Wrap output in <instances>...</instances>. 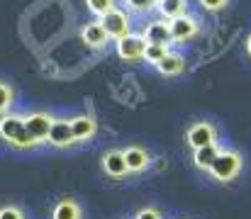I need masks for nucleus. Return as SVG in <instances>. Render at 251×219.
<instances>
[{
	"mask_svg": "<svg viewBox=\"0 0 251 219\" xmlns=\"http://www.w3.org/2000/svg\"><path fill=\"white\" fill-rule=\"evenodd\" d=\"M0 139L15 151H32L39 146L29 137L22 115H15V112H7L0 117Z\"/></svg>",
	"mask_w": 251,
	"mask_h": 219,
	"instance_id": "nucleus-1",
	"label": "nucleus"
},
{
	"mask_svg": "<svg viewBox=\"0 0 251 219\" xmlns=\"http://www.w3.org/2000/svg\"><path fill=\"white\" fill-rule=\"evenodd\" d=\"M244 170V156L237 151V148H222V153L217 156V161L212 163V168L207 170V175L220 183V185H227L232 180H237Z\"/></svg>",
	"mask_w": 251,
	"mask_h": 219,
	"instance_id": "nucleus-2",
	"label": "nucleus"
},
{
	"mask_svg": "<svg viewBox=\"0 0 251 219\" xmlns=\"http://www.w3.org/2000/svg\"><path fill=\"white\" fill-rule=\"evenodd\" d=\"M22 120H25V127H27L29 137L37 144H47L49 132H51V124H54L56 117L51 112H44V110H32V112L22 115Z\"/></svg>",
	"mask_w": 251,
	"mask_h": 219,
	"instance_id": "nucleus-3",
	"label": "nucleus"
},
{
	"mask_svg": "<svg viewBox=\"0 0 251 219\" xmlns=\"http://www.w3.org/2000/svg\"><path fill=\"white\" fill-rule=\"evenodd\" d=\"M185 144L190 146L193 151L195 148H202V146H210V144H220V132L212 122H193L185 132Z\"/></svg>",
	"mask_w": 251,
	"mask_h": 219,
	"instance_id": "nucleus-4",
	"label": "nucleus"
},
{
	"mask_svg": "<svg viewBox=\"0 0 251 219\" xmlns=\"http://www.w3.org/2000/svg\"><path fill=\"white\" fill-rule=\"evenodd\" d=\"M115 49H117V56L127 64H137V61H144V49H147V39L144 34H127L122 39L115 42Z\"/></svg>",
	"mask_w": 251,
	"mask_h": 219,
	"instance_id": "nucleus-5",
	"label": "nucleus"
},
{
	"mask_svg": "<svg viewBox=\"0 0 251 219\" xmlns=\"http://www.w3.org/2000/svg\"><path fill=\"white\" fill-rule=\"evenodd\" d=\"M100 24L105 27L107 37L115 39V42L122 39V37H127V34H132V20H129V12H125V10H120V7H115L112 12L102 15V17H100Z\"/></svg>",
	"mask_w": 251,
	"mask_h": 219,
	"instance_id": "nucleus-6",
	"label": "nucleus"
},
{
	"mask_svg": "<svg viewBox=\"0 0 251 219\" xmlns=\"http://www.w3.org/2000/svg\"><path fill=\"white\" fill-rule=\"evenodd\" d=\"M100 166H102V173L110 180H125V178H129L127 161H125V151L122 148H107L102 153V158H100Z\"/></svg>",
	"mask_w": 251,
	"mask_h": 219,
	"instance_id": "nucleus-7",
	"label": "nucleus"
},
{
	"mask_svg": "<svg viewBox=\"0 0 251 219\" xmlns=\"http://www.w3.org/2000/svg\"><path fill=\"white\" fill-rule=\"evenodd\" d=\"M122 151H125V161H127L129 175H139V173H147L151 168V153H149V148H144V146H139V144H132V146H127V148H122Z\"/></svg>",
	"mask_w": 251,
	"mask_h": 219,
	"instance_id": "nucleus-8",
	"label": "nucleus"
},
{
	"mask_svg": "<svg viewBox=\"0 0 251 219\" xmlns=\"http://www.w3.org/2000/svg\"><path fill=\"white\" fill-rule=\"evenodd\" d=\"M47 144L54 146V148H71V146L76 144V137H74V129H71V120L56 117L54 124H51V132H49Z\"/></svg>",
	"mask_w": 251,
	"mask_h": 219,
	"instance_id": "nucleus-9",
	"label": "nucleus"
},
{
	"mask_svg": "<svg viewBox=\"0 0 251 219\" xmlns=\"http://www.w3.org/2000/svg\"><path fill=\"white\" fill-rule=\"evenodd\" d=\"M171 24V37H173V42H190V39H195L198 34H200V24H198V20L193 17V15H183V17H176V20H171L168 22Z\"/></svg>",
	"mask_w": 251,
	"mask_h": 219,
	"instance_id": "nucleus-10",
	"label": "nucleus"
},
{
	"mask_svg": "<svg viewBox=\"0 0 251 219\" xmlns=\"http://www.w3.org/2000/svg\"><path fill=\"white\" fill-rule=\"evenodd\" d=\"M71 129H74L76 144H85V142H90V139L98 134V120H95L93 115L71 117Z\"/></svg>",
	"mask_w": 251,
	"mask_h": 219,
	"instance_id": "nucleus-11",
	"label": "nucleus"
},
{
	"mask_svg": "<svg viewBox=\"0 0 251 219\" xmlns=\"http://www.w3.org/2000/svg\"><path fill=\"white\" fill-rule=\"evenodd\" d=\"M81 39H83L90 49H105L107 42H110L105 27L100 24V20H93V22L83 24V29H81Z\"/></svg>",
	"mask_w": 251,
	"mask_h": 219,
	"instance_id": "nucleus-12",
	"label": "nucleus"
},
{
	"mask_svg": "<svg viewBox=\"0 0 251 219\" xmlns=\"http://www.w3.org/2000/svg\"><path fill=\"white\" fill-rule=\"evenodd\" d=\"M144 39H147V44H171L173 42V37H171V24H168V20H154V22H149L147 27H144Z\"/></svg>",
	"mask_w": 251,
	"mask_h": 219,
	"instance_id": "nucleus-13",
	"label": "nucleus"
},
{
	"mask_svg": "<svg viewBox=\"0 0 251 219\" xmlns=\"http://www.w3.org/2000/svg\"><path fill=\"white\" fill-rule=\"evenodd\" d=\"M222 144H210V146H202V148H195L193 151V166L198 170H210L212 163L217 161V156L222 153Z\"/></svg>",
	"mask_w": 251,
	"mask_h": 219,
	"instance_id": "nucleus-14",
	"label": "nucleus"
},
{
	"mask_svg": "<svg viewBox=\"0 0 251 219\" xmlns=\"http://www.w3.org/2000/svg\"><path fill=\"white\" fill-rule=\"evenodd\" d=\"M154 69L161 73V75H166V78H176V75H183V73L188 71V61H185L180 54L168 51L166 59H161V64L154 66Z\"/></svg>",
	"mask_w": 251,
	"mask_h": 219,
	"instance_id": "nucleus-15",
	"label": "nucleus"
},
{
	"mask_svg": "<svg viewBox=\"0 0 251 219\" xmlns=\"http://www.w3.org/2000/svg\"><path fill=\"white\" fill-rule=\"evenodd\" d=\"M51 219H83V207L74 197H64L54 205Z\"/></svg>",
	"mask_w": 251,
	"mask_h": 219,
	"instance_id": "nucleus-16",
	"label": "nucleus"
},
{
	"mask_svg": "<svg viewBox=\"0 0 251 219\" xmlns=\"http://www.w3.org/2000/svg\"><path fill=\"white\" fill-rule=\"evenodd\" d=\"M156 10L164 20H176V17H183L188 15V0H159L156 2Z\"/></svg>",
	"mask_w": 251,
	"mask_h": 219,
	"instance_id": "nucleus-17",
	"label": "nucleus"
},
{
	"mask_svg": "<svg viewBox=\"0 0 251 219\" xmlns=\"http://www.w3.org/2000/svg\"><path fill=\"white\" fill-rule=\"evenodd\" d=\"M15 97H17L15 88H12L10 83L0 80V117H2V115H7V112L12 110V105H15Z\"/></svg>",
	"mask_w": 251,
	"mask_h": 219,
	"instance_id": "nucleus-18",
	"label": "nucleus"
},
{
	"mask_svg": "<svg viewBox=\"0 0 251 219\" xmlns=\"http://www.w3.org/2000/svg\"><path fill=\"white\" fill-rule=\"evenodd\" d=\"M168 51H171V49H168L166 44H147V49H144V61L151 64V66H159L161 59H166Z\"/></svg>",
	"mask_w": 251,
	"mask_h": 219,
	"instance_id": "nucleus-19",
	"label": "nucleus"
},
{
	"mask_svg": "<svg viewBox=\"0 0 251 219\" xmlns=\"http://www.w3.org/2000/svg\"><path fill=\"white\" fill-rule=\"evenodd\" d=\"M85 7L100 20L102 15H107L117 7V0H85Z\"/></svg>",
	"mask_w": 251,
	"mask_h": 219,
	"instance_id": "nucleus-20",
	"label": "nucleus"
},
{
	"mask_svg": "<svg viewBox=\"0 0 251 219\" xmlns=\"http://www.w3.org/2000/svg\"><path fill=\"white\" fill-rule=\"evenodd\" d=\"M156 2L159 0H125L127 10L129 12H137V15H147V12L156 10Z\"/></svg>",
	"mask_w": 251,
	"mask_h": 219,
	"instance_id": "nucleus-21",
	"label": "nucleus"
},
{
	"mask_svg": "<svg viewBox=\"0 0 251 219\" xmlns=\"http://www.w3.org/2000/svg\"><path fill=\"white\" fill-rule=\"evenodd\" d=\"M0 219H27V215L17 205H2L0 207Z\"/></svg>",
	"mask_w": 251,
	"mask_h": 219,
	"instance_id": "nucleus-22",
	"label": "nucleus"
},
{
	"mask_svg": "<svg viewBox=\"0 0 251 219\" xmlns=\"http://www.w3.org/2000/svg\"><path fill=\"white\" fill-rule=\"evenodd\" d=\"M134 219H164V212H161L159 207L149 205V207H142V210H137Z\"/></svg>",
	"mask_w": 251,
	"mask_h": 219,
	"instance_id": "nucleus-23",
	"label": "nucleus"
},
{
	"mask_svg": "<svg viewBox=\"0 0 251 219\" xmlns=\"http://www.w3.org/2000/svg\"><path fill=\"white\" fill-rule=\"evenodd\" d=\"M198 2H200V7L207 10V12H222V10L229 5V0H198Z\"/></svg>",
	"mask_w": 251,
	"mask_h": 219,
	"instance_id": "nucleus-24",
	"label": "nucleus"
},
{
	"mask_svg": "<svg viewBox=\"0 0 251 219\" xmlns=\"http://www.w3.org/2000/svg\"><path fill=\"white\" fill-rule=\"evenodd\" d=\"M244 51H247V56L251 59V34L247 37V42H244Z\"/></svg>",
	"mask_w": 251,
	"mask_h": 219,
	"instance_id": "nucleus-25",
	"label": "nucleus"
}]
</instances>
